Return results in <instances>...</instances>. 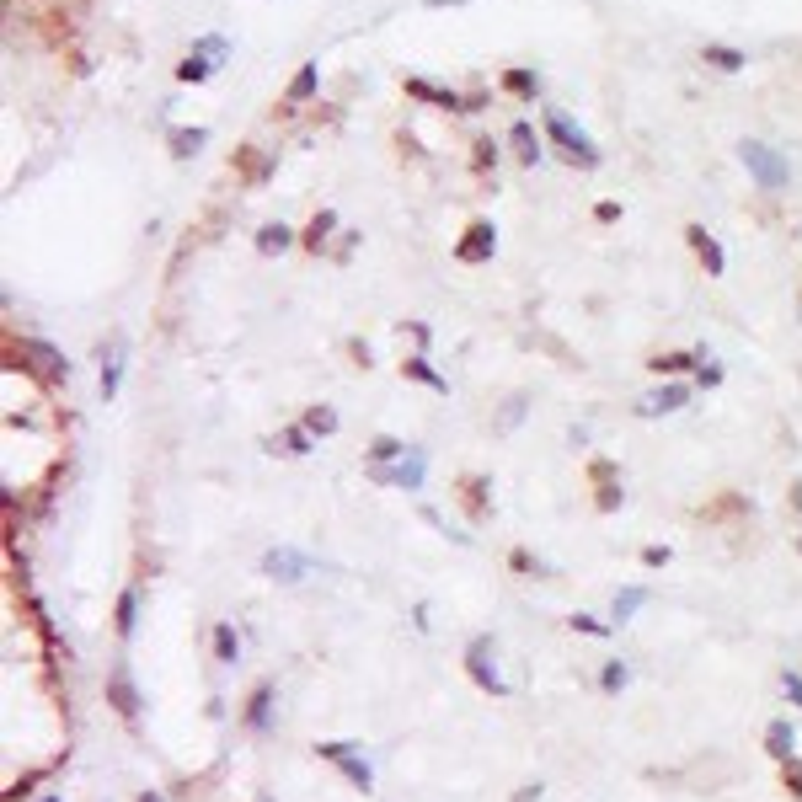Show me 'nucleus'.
Wrapping results in <instances>:
<instances>
[{"label":"nucleus","mask_w":802,"mask_h":802,"mask_svg":"<svg viewBox=\"0 0 802 802\" xmlns=\"http://www.w3.org/2000/svg\"><path fill=\"white\" fill-rule=\"evenodd\" d=\"M738 161L749 166V177L760 182L765 193H781V188H786V177H792L786 156H781V150H770L765 140H744V145H738Z\"/></svg>","instance_id":"1"},{"label":"nucleus","mask_w":802,"mask_h":802,"mask_svg":"<svg viewBox=\"0 0 802 802\" xmlns=\"http://www.w3.org/2000/svg\"><path fill=\"white\" fill-rule=\"evenodd\" d=\"M546 134L562 145V156H567V161H583V166H594V161H599L594 140H589V134H583V129H578V123L567 118V113H557V107L546 113Z\"/></svg>","instance_id":"2"},{"label":"nucleus","mask_w":802,"mask_h":802,"mask_svg":"<svg viewBox=\"0 0 802 802\" xmlns=\"http://www.w3.org/2000/svg\"><path fill=\"white\" fill-rule=\"evenodd\" d=\"M316 754H321V760H332L353 786H359V792H369V786H375V770H369V760L359 754V744H353V738H332V744H316Z\"/></svg>","instance_id":"3"},{"label":"nucleus","mask_w":802,"mask_h":802,"mask_svg":"<svg viewBox=\"0 0 802 802\" xmlns=\"http://www.w3.org/2000/svg\"><path fill=\"white\" fill-rule=\"evenodd\" d=\"M17 359L33 369V375H43V380H65V375H70V359H65L54 343H43V337H22V343H17Z\"/></svg>","instance_id":"4"},{"label":"nucleus","mask_w":802,"mask_h":802,"mask_svg":"<svg viewBox=\"0 0 802 802\" xmlns=\"http://www.w3.org/2000/svg\"><path fill=\"white\" fill-rule=\"evenodd\" d=\"M466 674L487 690V696H508V680L498 674V658H492V642H487V637H476V642L466 647Z\"/></svg>","instance_id":"5"},{"label":"nucleus","mask_w":802,"mask_h":802,"mask_svg":"<svg viewBox=\"0 0 802 802\" xmlns=\"http://www.w3.org/2000/svg\"><path fill=\"white\" fill-rule=\"evenodd\" d=\"M225 54H230V43H225L220 33H209V38H198V43H193V54L177 65V75H182V81H209L214 65H220Z\"/></svg>","instance_id":"6"},{"label":"nucleus","mask_w":802,"mask_h":802,"mask_svg":"<svg viewBox=\"0 0 802 802\" xmlns=\"http://www.w3.org/2000/svg\"><path fill=\"white\" fill-rule=\"evenodd\" d=\"M423 471H428V455L423 450H407L401 455V466H369V476L375 482H385V487H423Z\"/></svg>","instance_id":"7"},{"label":"nucleus","mask_w":802,"mask_h":802,"mask_svg":"<svg viewBox=\"0 0 802 802\" xmlns=\"http://www.w3.org/2000/svg\"><path fill=\"white\" fill-rule=\"evenodd\" d=\"M262 573H268L273 583H300L305 573H311V557L295 546H273L268 557H262Z\"/></svg>","instance_id":"8"},{"label":"nucleus","mask_w":802,"mask_h":802,"mask_svg":"<svg viewBox=\"0 0 802 802\" xmlns=\"http://www.w3.org/2000/svg\"><path fill=\"white\" fill-rule=\"evenodd\" d=\"M492 252H498V230H492V220H476L466 236H460V246H455L460 262H487Z\"/></svg>","instance_id":"9"},{"label":"nucleus","mask_w":802,"mask_h":802,"mask_svg":"<svg viewBox=\"0 0 802 802\" xmlns=\"http://www.w3.org/2000/svg\"><path fill=\"white\" fill-rule=\"evenodd\" d=\"M107 701H113L118 717H129V722L140 717V690H134V680H129V669H123V663L107 674Z\"/></svg>","instance_id":"10"},{"label":"nucleus","mask_w":802,"mask_h":802,"mask_svg":"<svg viewBox=\"0 0 802 802\" xmlns=\"http://www.w3.org/2000/svg\"><path fill=\"white\" fill-rule=\"evenodd\" d=\"M685 401H690V385H658V391H647L637 401V412L642 418H663V412H680Z\"/></svg>","instance_id":"11"},{"label":"nucleus","mask_w":802,"mask_h":802,"mask_svg":"<svg viewBox=\"0 0 802 802\" xmlns=\"http://www.w3.org/2000/svg\"><path fill=\"white\" fill-rule=\"evenodd\" d=\"M123 353H129V343H123V337H113V343H107V353H102V396H107V401H113L118 385H123Z\"/></svg>","instance_id":"12"},{"label":"nucleus","mask_w":802,"mask_h":802,"mask_svg":"<svg viewBox=\"0 0 802 802\" xmlns=\"http://www.w3.org/2000/svg\"><path fill=\"white\" fill-rule=\"evenodd\" d=\"M273 701H279V696H273V685H257V690H252V701H246V728H252V733H268V728H273Z\"/></svg>","instance_id":"13"},{"label":"nucleus","mask_w":802,"mask_h":802,"mask_svg":"<svg viewBox=\"0 0 802 802\" xmlns=\"http://www.w3.org/2000/svg\"><path fill=\"white\" fill-rule=\"evenodd\" d=\"M765 749L776 754L781 765H786V760H797V733H792V722H786V717H776V722L765 728Z\"/></svg>","instance_id":"14"},{"label":"nucleus","mask_w":802,"mask_h":802,"mask_svg":"<svg viewBox=\"0 0 802 802\" xmlns=\"http://www.w3.org/2000/svg\"><path fill=\"white\" fill-rule=\"evenodd\" d=\"M690 246L701 252L706 273H722V268H728V252H722V246H717L712 236H706V225H690Z\"/></svg>","instance_id":"15"},{"label":"nucleus","mask_w":802,"mask_h":802,"mask_svg":"<svg viewBox=\"0 0 802 802\" xmlns=\"http://www.w3.org/2000/svg\"><path fill=\"white\" fill-rule=\"evenodd\" d=\"M113 626H118V637H134V626H140V589H123V594H118Z\"/></svg>","instance_id":"16"},{"label":"nucleus","mask_w":802,"mask_h":802,"mask_svg":"<svg viewBox=\"0 0 802 802\" xmlns=\"http://www.w3.org/2000/svg\"><path fill=\"white\" fill-rule=\"evenodd\" d=\"M412 97H423V102H434V107H482V102H466V97H455V91H439V86H428V81H407Z\"/></svg>","instance_id":"17"},{"label":"nucleus","mask_w":802,"mask_h":802,"mask_svg":"<svg viewBox=\"0 0 802 802\" xmlns=\"http://www.w3.org/2000/svg\"><path fill=\"white\" fill-rule=\"evenodd\" d=\"M642 605H647V589H642V583H631V589H621V594H615V605H610V621L621 626V621H631V615H637Z\"/></svg>","instance_id":"18"},{"label":"nucleus","mask_w":802,"mask_h":802,"mask_svg":"<svg viewBox=\"0 0 802 802\" xmlns=\"http://www.w3.org/2000/svg\"><path fill=\"white\" fill-rule=\"evenodd\" d=\"M316 86H321V70H316V65H300L295 81H289V91H284V102H311Z\"/></svg>","instance_id":"19"},{"label":"nucleus","mask_w":802,"mask_h":802,"mask_svg":"<svg viewBox=\"0 0 802 802\" xmlns=\"http://www.w3.org/2000/svg\"><path fill=\"white\" fill-rule=\"evenodd\" d=\"M701 59H706V65H712V70H728V75L749 65V59L738 54V49H728V43H706V49H701Z\"/></svg>","instance_id":"20"},{"label":"nucleus","mask_w":802,"mask_h":802,"mask_svg":"<svg viewBox=\"0 0 802 802\" xmlns=\"http://www.w3.org/2000/svg\"><path fill=\"white\" fill-rule=\"evenodd\" d=\"M284 246H295V230H289V225H262V230H257V252H262V257L284 252Z\"/></svg>","instance_id":"21"},{"label":"nucleus","mask_w":802,"mask_h":802,"mask_svg":"<svg viewBox=\"0 0 802 802\" xmlns=\"http://www.w3.org/2000/svg\"><path fill=\"white\" fill-rule=\"evenodd\" d=\"M311 428H305V423H295V428H284V434L279 439H273V450H284V455H311Z\"/></svg>","instance_id":"22"},{"label":"nucleus","mask_w":802,"mask_h":802,"mask_svg":"<svg viewBox=\"0 0 802 802\" xmlns=\"http://www.w3.org/2000/svg\"><path fill=\"white\" fill-rule=\"evenodd\" d=\"M214 658H220V663H236V658H241V637H236V626H230V621L214 626Z\"/></svg>","instance_id":"23"},{"label":"nucleus","mask_w":802,"mask_h":802,"mask_svg":"<svg viewBox=\"0 0 802 802\" xmlns=\"http://www.w3.org/2000/svg\"><path fill=\"white\" fill-rule=\"evenodd\" d=\"M204 140H209L204 129H177V134H172V156L188 161V156H198V150H204Z\"/></svg>","instance_id":"24"},{"label":"nucleus","mask_w":802,"mask_h":802,"mask_svg":"<svg viewBox=\"0 0 802 802\" xmlns=\"http://www.w3.org/2000/svg\"><path fill=\"white\" fill-rule=\"evenodd\" d=\"M332 225H337V214H332V209H321V214H316V220H311V225H305V246H311V252H321V241H327V236H332Z\"/></svg>","instance_id":"25"},{"label":"nucleus","mask_w":802,"mask_h":802,"mask_svg":"<svg viewBox=\"0 0 802 802\" xmlns=\"http://www.w3.org/2000/svg\"><path fill=\"white\" fill-rule=\"evenodd\" d=\"M396 455H407V444L391 439V434H380L375 444H369V466H385V460H396Z\"/></svg>","instance_id":"26"},{"label":"nucleus","mask_w":802,"mask_h":802,"mask_svg":"<svg viewBox=\"0 0 802 802\" xmlns=\"http://www.w3.org/2000/svg\"><path fill=\"white\" fill-rule=\"evenodd\" d=\"M626 680H631V669L621 658H610L605 669H599V690H610V696H615V690H626Z\"/></svg>","instance_id":"27"},{"label":"nucleus","mask_w":802,"mask_h":802,"mask_svg":"<svg viewBox=\"0 0 802 802\" xmlns=\"http://www.w3.org/2000/svg\"><path fill=\"white\" fill-rule=\"evenodd\" d=\"M305 428H311L316 439H321V434H337V412H332V407H311V412H305Z\"/></svg>","instance_id":"28"},{"label":"nucleus","mask_w":802,"mask_h":802,"mask_svg":"<svg viewBox=\"0 0 802 802\" xmlns=\"http://www.w3.org/2000/svg\"><path fill=\"white\" fill-rule=\"evenodd\" d=\"M514 145H519V156H524V161H535V156H541V145H535L530 123H514Z\"/></svg>","instance_id":"29"},{"label":"nucleus","mask_w":802,"mask_h":802,"mask_svg":"<svg viewBox=\"0 0 802 802\" xmlns=\"http://www.w3.org/2000/svg\"><path fill=\"white\" fill-rule=\"evenodd\" d=\"M690 359H696V353H658V359H647V364H653L658 375H674V369H685Z\"/></svg>","instance_id":"30"},{"label":"nucleus","mask_w":802,"mask_h":802,"mask_svg":"<svg viewBox=\"0 0 802 802\" xmlns=\"http://www.w3.org/2000/svg\"><path fill=\"white\" fill-rule=\"evenodd\" d=\"M460 487H466L471 514H487V482H476V476H471V482H460Z\"/></svg>","instance_id":"31"},{"label":"nucleus","mask_w":802,"mask_h":802,"mask_svg":"<svg viewBox=\"0 0 802 802\" xmlns=\"http://www.w3.org/2000/svg\"><path fill=\"white\" fill-rule=\"evenodd\" d=\"M407 375L423 380V385H434V391H444V380L434 375V369H428V359H407Z\"/></svg>","instance_id":"32"},{"label":"nucleus","mask_w":802,"mask_h":802,"mask_svg":"<svg viewBox=\"0 0 802 802\" xmlns=\"http://www.w3.org/2000/svg\"><path fill=\"white\" fill-rule=\"evenodd\" d=\"M503 86H508V91H519V97H530V91H535V75H530V70H508V75H503Z\"/></svg>","instance_id":"33"},{"label":"nucleus","mask_w":802,"mask_h":802,"mask_svg":"<svg viewBox=\"0 0 802 802\" xmlns=\"http://www.w3.org/2000/svg\"><path fill=\"white\" fill-rule=\"evenodd\" d=\"M781 690H786V701H792V706H802V674L786 669V674H781Z\"/></svg>","instance_id":"34"},{"label":"nucleus","mask_w":802,"mask_h":802,"mask_svg":"<svg viewBox=\"0 0 802 802\" xmlns=\"http://www.w3.org/2000/svg\"><path fill=\"white\" fill-rule=\"evenodd\" d=\"M786 786H792V797L802 802V765L797 760H786Z\"/></svg>","instance_id":"35"},{"label":"nucleus","mask_w":802,"mask_h":802,"mask_svg":"<svg viewBox=\"0 0 802 802\" xmlns=\"http://www.w3.org/2000/svg\"><path fill=\"white\" fill-rule=\"evenodd\" d=\"M524 418V396H514V401H508V407H503V428H514Z\"/></svg>","instance_id":"36"},{"label":"nucleus","mask_w":802,"mask_h":802,"mask_svg":"<svg viewBox=\"0 0 802 802\" xmlns=\"http://www.w3.org/2000/svg\"><path fill=\"white\" fill-rule=\"evenodd\" d=\"M573 631H589V637H605L610 626H599V621H589V615H573Z\"/></svg>","instance_id":"37"},{"label":"nucleus","mask_w":802,"mask_h":802,"mask_svg":"<svg viewBox=\"0 0 802 802\" xmlns=\"http://www.w3.org/2000/svg\"><path fill=\"white\" fill-rule=\"evenodd\" d=\"M642 562H647V567H663V562H669V546H647Z\"/></svg>","instance_id":"38"},{"label":"nucleus","mask_w":802,"mask_h":802,"mask_svg":"<svg viewBox=\"0 0 802 802\" xmlns=\"http://www.w3.org/2000/svg\"><path fill=\"white\" fill-rule=\"evenodd\" d=\"M514 802H541V781H530V786H519Z\"/></svg>","instance_id":"39"},{"label":"nucleus","mask_w":802,"mask_h":802,"mask_svg":"<svg viewBox=\"0 0 802 802\" xmlns=\"http://www.w3.org/2000/svg\"><path fill=\"white\" fill-rule=\"evenodd\" d=\"M514 567L519 573H541V562H530V551H514Z\"/></svg>","instance_id":"40"},{"label":"nucleus","mask_w":802,"mask_h":802,"mask_svg":"<svg viewBox=\"0 0 802 802\" xmlns=\"http://www.w3.org/2000/svg\"><path fill=\"white\" fill-rule=\"evenodd\" d=\"M599 508H605V514H610V508H621V492L605 487V492H599Z\"/></svg>","instance_id":"41"},{"label":"nucleus","mask_w":802,"mask_h":802,"mask_svg":"<svg viewBox=\"0 0 802 802\" xmlns=\"http://www.w3.org/2000/svg\"><path fill=\"white\" fill-rule=\"evenodd\" d=\"M444 6H466V0H428V11H444Z\"/></svg>","instance_id":"42"},{"label":"nucleus","mask_w":802,"mask_h":802,"mask_svg":"<svg viewBox=\"0 0 802 802\" xmlns=\"http://www.w3.org/2000/svg\"><path fill=\"white\" fill-rule=\"evenodd\" d=\"M792 508H797V514H802V482L792 487Z\"/></svg>","instance_id":"43"},{"label":"nucleus","mask_w":802,"mask_h":802,"mask_svg":"<svg viewBox=\"0 0 802 802\" xmlns=\"http://www.w3.org/2000/svg\"><path fill=\"white\" fill-rule=\"evenodd\" d=\"M140 802H166V797H161V792H145V797H140Z\"/></svg>","instance_id":"44"},{"label":"nucleus","mask_w":802,"mask_h":802,"mask_svg":"<svg viewBox=\"0 0 802 802\" xmlns=\"http://www.w3.org/2000/svg\"><path fill=\"white\" fill-rule=\"evenodd\" d=\"M797 551H802V535H797Z\"/></svg>","instance_id":"45"},{"label":"nucleus","mask_w":802,"mask_h":802,"mask_svg":"<svg viewBox=\"0 0 802 802\" xmlns=\"http://www.w3.org/2000/svg\"><path fill=\"white\" fill-rule=\"evenodd\" d=\"M257 802H268V797H257Z\"/></svg>","instance_id":"46"}]
</instances>
